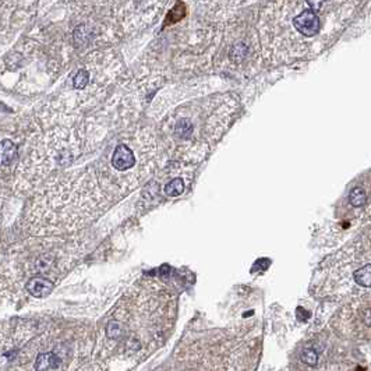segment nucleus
Listing matches in <instances>:
<instances>
[{"mask_svg":"<svg viewBox=\"0 0 371 371\" xmlns=\"http://www.w3.org/2000/svg\"><path fill=\"white\" fill-rule=\"evenodd\" d=\"M102 204L92 173L73 170L52 177L32 198L25 215V230L32 234L63 233L95 218Z\"/></svg>","mask_w":371,"mask_h":371,"instance_id":"obj_1","label":"nucleus"},{"mask_svg":"<svg viewBox=\"0 0 371 371\" xmlns=\"http://www.w3.org/2000/svg\"><path fill=\"white\" fill-rule=\"evenodd\" d=\"M19 148L10 138L0 140V169H9L11 165L19 164Z\"/></svg>","mask_w":371,"mask_h":371,"instance_id":"obj_5","label":"nucleus"},{"mask_svg":"<svg viewBox=\"0 0 371 371\" xmlns=\"http://www.w3.org/2000/svg\"><path fill=\"white\" fill-rule=\"evenodd\" d=\"M136 154L131 146H128L124 143L115 146L110 158V165L117 173H124L127 170H131L136 166Z\"/></svg>","mask_w":371,"mask_h":371,"instance_id":"obj_3","label":"nucleus"},{"mask_svg":"<svg viewBox=\"0 0 371 371\" xmlns=\"http://www.w3.org/2000/svg\"><path fill=\"white\" fill-rule=\"evenodd\" d=\"M185 191V182L180 177H176L173 180H170L165 186V193L170 197H177V195L183 194Z\"/></svg>","mask_w":371,"mask_h":371,"instance_id":"obj_9","label":"nucleus"},{"mask_svg":"<svg viewBox=\"0 0 371 371\" xmlns=\"http://www.w3.org/2000/svg\"><path fill=\"white\" fill-rule=\"evenodd\" d=\"M325 1L327 0H306V3L309 4V7L314 10V11H318V10L321 9Z\"/></svg>","mask_w":371,"mask_h":371,"instance_id":"obj_12","label":"nucleus"},{"mask_svg":"<svg viewBox=\"0 0 371 371\" xmlns=\"http://www.w3.org/2000/svg\"><path fill=\"white\" fill-rule=\"evenodd\" d=\"M293 28L306 38H312L320 31V17L311 9L303 10L292 21Z\"/></svg>","mask_w":371,"mask_h":371,"instance_id":"obj_2","label":"nucleus"},{"mask_svg":"<svg viewBox=\"0 0 371 371\" xmlns=\"http://www.w3.org/2000/svg\"><path fill=\"white\" fill-rule=\"evenodd\" d=\"M55 288L53 279L46 276H34L24 285V290L34 297H45L52 293Z\"/></svg>","mask_w":371,"mask_h":371,"instance_id":"obj_4","label":"nucleus"},{"mask_svg":"<svg viewBox=\"0 0 371 371\" xmlns=\"http://www.w3.org/2000/svg\"><path fill=\"white\" fill-rule=\"evenodd\" d=\"M317 359H318V356H317V353L312 350V349H306V350H303L302 360L304 361V363H307V364H310V366H314V364L317 363Z\"/></svg>","mask_w":371,"mask_h":371,"instance_id":"obj_11","label":"nucleus"},{"mask_svg":"<svg viewBox=\"0 0 371 371\" xmlns=\"http://www.w3.org/2000/svg\"><path fill=\"white\" fill-rule=\"evenodd\" d=\"M59 367H60V359L53 351H46V353L39 354L34 366L35 370H56Z\"/></svg>","mask_w":371,"mask_h":371,"instance_id":"obj_6","label":"nucleus"},{"mask_svg":"<svg viewBox=\"0 0 371 371\" xmlns=\"http://www.w3.org/2000/svg\"><path fill=\"white\" fill-rule=\"evenodd\" d=\"M349 203L354 208H360L363 205H366V203H367V194H366L364 188L354 187L350 191V194H349Z\"/></svg>","mask_w":371,"mask_h":371,"instance_id":"obj_8","label":"nucleus"},{"mask_svg":"<svg viewBox=\"0 0 371 371\" xmlns=\"http://www.w3.org/2000/svg\"><path fill=\"white\" fill-rule=\"evenodd\" d=\"M89 82V71L81 68L76 73V76L73 78V87L74 89H84Z\"/></svg>","mask_w":371,"mask_h":371,"instance_id":"obj_10","label":"nucleus"},{"mask_svg":"<svg viewBox=\"0 0 371 371\" xmlns=\"http://www.w3.org/2000/svg\"><path fill=\"white\" fill-rule=\"evenodd\" d=\"M353 278H354V282L359 283L363 288H370L371 283V265L367 264L366 267H363L360 269H357L356 272L353 273Z\"/></svg>","mask_w":371,"mask_h":371,"instance_id":"obj_7","label":"nucleus"}]
</instances>
